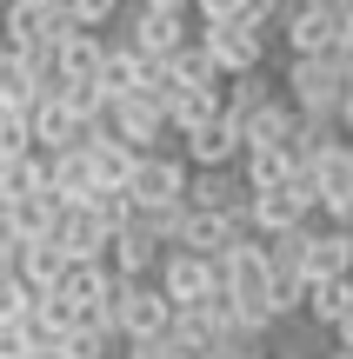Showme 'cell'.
I'll return each instance as SVG.
<instances>
[{
	"label": "cell",
	"mask_w": 353,
	"mask_h": 359,
	"mask_svg": "<svg viewBox=\"0 0 353 359\" xmlns=\"http://www.w3.org/2000/svg\"><path fill=\"white\" fill-rule=\"evenodd\" d=\"M0 53H7V40H0Z\"/></svg>",
	"instance_id": "45"
},
{
	"label": "cell",
	"mask_w": 353,
	"mask_h": 359,
	"mask_svg": "<svg viewBox=\"0 0 353 359\" xmlns=\"http://www.w3.org/2000/svg\"><path fill=\"white\" fill-rule=\"evenodd\" d=\"M53 246L67 253V266H107L114 233L93 219V206H67V219H60V233H53Z\"/></svg>",
	"instance_id": "9"
},
{
	"label": "cell",
	"mask_w": 353,
	"mask_h": 359,
	"mask_svg": "<svg viewBox=\"0 0 353 359\" xmlns=\"http://www.w3.org/2000/svg\"><path fill=\"white\" fill-rule=\"evenodd\" d=\"M27 120H34V147H40V154H67V147H80V140H87V127L67 114V100H60V93H47V100H40Z\"/></svg>",
	"instance_id": "18"
},
{
	"label": "cell",
	"mask_w": 353,
	"mask_h": 359,
	"mask_svg": "<svg viewBox=\"0 0 353 359\" xmlns=\"http://www.w3.org/2000/svg\"><path fill=\"white\" fill-rule=\"evenodd\" d=\"M147 13H173V20H187V13H194V0H140Z\"/></svg>",
	"instance_id": "39"
},
{
	"label": "cell",
	"mask_w": 353,
	"mask_h": 359,
	"mask_svg": "<svg viewBox=\"0 0 353 359\" xmlns=\"http://www.w3.org/2000/svg\"><path fill=\"white\" fill-rule=\"evenodd\" d=\"M167 80H173L180 93H187V87H227V80L213 74V60L200 53V40H194V47H180V53L167 60Z\"/></svg>",
	"instance_id": "31"
},
{
	"label": "cell",
	"mask_w": 353,
	"mask_h": 359,
	"mask_svg": "<svg viewBox=\"0 0 353 359\" xmlns=\"http://www.w3.org/2000/svg\"><path fill=\"white\" fill-rule=\"evenodd\" d=\"M293 226H314V219H300V206L287 200V187L253 193V200H247V233H253V240H280V233H293Z\"/></svg>",
	"instance_id": "20"
},
{
	"label": "cell",
	"mask_w": 353,
	"mask_h": 359,
	"mask_svg": "<svg viewBox=\"0 0 353 359\" xmlns=\"http://www.w3.org/2000/svg\"><path fill=\"white\" fill-rule=\"evenodd\" d=\"M207 120H220V87H187V93H173V107H167V127H173V140L200 133Z\"/></svg>",
	"instance_id": "25"
},
{
	"label": "cell",
	"mask_w": 353,
	"mask_h": 359,
	"mask_svg": "<svg viewBox=\"0 0 353 359\" xmlns=\"http://www.w3.org/2000/svg\"><path fill=\"white\" fill-rule=\"evenodd\" d=\"M67 20L80 27V34H107V27H120V13H127V0H67Z\"/></svg>",
	"instance_id": "32"
},
{
	"label": "cell",
	"mask_w": 353,
	"mask_h": 359,
	"mask_svg": "<svg viewBox=\"0 0 353 359\" xmlns=\"http://www.w3.org/2000/svg\"><path fill=\"white\" fill-rule=\"evenodd\" d=\"M180 160L194 173H234L240 160H247V133H240V120L220 114V120H207L200 133H187V140H180Z\"/></svg>",
	"instance_id": "6"
},
{
	"label": "cell",
	"mask_w": 353,
	"mask_h": 359,
	"mask_svg": "<svg viewBox=\"0 0 353 359\" xmlns=\"http://www.w3.org/2000/svg\"><path fill=\"white\" fill-rule=\"evenodd\" d=\"M93 154V180H100V193H127L133 187V167H140V154H133L127 140H120L114 127H87V140H80Z\"/></svg>",
	"instance_id": "11"
},
{
	"label": "cell",
	"mask_w": 353,
	"mask_h": 359,
	"mask_svg": "<svg viewBox=\"0 0 353 359\" xmlns=\"http://www.w3.org/2000/svg\"><path fill=\"white\" fill-rule=\"evenodd\" d=\"M287 107L300 120H340V100L353 93V60L347 53H314V60H287V80H280Z\"/></svg>",
	"instance_id": "1"
},
{
	"label": "cell",
	"mask_w": 353,
	"mask_h": 359,
	"mask_svg": "<svg viewBox=\"0 0 353 359\" xmlns=\"http://www.w3.org/2000/svg\"><path fill=\"white\" fill-rule=\"evenodd\" d=\"M247 180H240V167L234 173H194L187 180V206H194V213H227V219H240V226H247Z\"/></svg>",
	"instance_id": "12"
},
{
	"label": "cell",
	"mask_w": 353,
	"mask_h": 359,
	"mask_svg": "<svg viewBox=\"0 0 353 359\" xmlns=\"http://www.w3.org/2000/svg\"><path fill=\"white\" fill-rule=\"evenodd\" d=\"M327 359H353V353H327Z\"/></svg>",
	"instance_id": "44"
},
{
	"label": "cell",
	"mask_w": 353,
	"mask_h": 359,
	"mask_svg": "<svg viewBox=\"0 0 353 359\" xmlns=\"http://www.w3.org/2000/svg\"><path fill=\"white\" fill-rule=\"evenodd\" d=\"M34 306H40V293L20 280V273H0V333L7 326H34Z\"/></svg>",
	"instance_id": "30"
},
{
	"label": "cell",
	"mask_w": 353,
	"mask_h": 359,
	"mask_svg": "<svg viewBox=\"0 0 353 359\" xmlns=\"http://www.w3.org/2000/svg\"><path fill=\"white\" fill-rule=\"evenodd\" d=\"M87 206H93V219H100L107 233H127L133 219H140V206H133V193H93Z\"/></svg>",
	"instance_id": "34"
},
{
	"label": "cell",
	"mask_w": 353,
	"mask_h": 359,
	"mask_svg": "<svg viewBox=\"0 0 353 359\" xmlns=\"http://www.w3.org/2000/svg\"><path fill=\"white\" fill-rule=\"evenodd\" d=\"M213 266H220V293L227 299H240V306H267V280H274V273H267V246L253 240V233L227 259H213Z\"/></svg>",
	"instance_id": "7"
},
{
	"label": "cell",
	"mask_w": 353,
	"mask_h": 359,
	"mask_svg": "<svg viewBox=\"0 0 353 359\" xmlns=\"http://www.w3.org/2000/svg\"><path fill=\"white\" fill-rule=\"evenodd\" d=\"M327 339H333V353H353V313H347V320H340V326H333V333H327Z\"/></svg>",
	"instance_id": "40"
},
{
	"label": "cell",
	"mask_w": 353,
	"mask_h": 359,
	"mask_svg": "<svg viewBox=\"0 0 353 359\" xmlns=\"http://www.w3.org/2000/svg\"><path fill=\"white\" fill-rule=\"evenodd\" d=\"M267 100H280V80L267 74V67H260V74H240V80H227V87H220V114L240 120V127H247Z\"/></svg>",
	"instance_id": "21"
},
{
	"label": "cell",
	"mask_w": 353,
	"mask_h": 359,
	"mask_svg": "<svg viewBox=\"0 0 353 359\" xmlns=\"http://www.w3.org/2000/svg\"><path fill=\"white\" fill-rule=\"evenodd\" d=\"M274 34L287 40V60H314V53H333V20H327L320 7H307V0H300V7H293L287 20L274 27Z\"/></svg>",
	"instance_id": "15"
},
{
	"label": "cell",
	"mask_w": 353,
	"mask_h": 359,
	"mask_svg": "<svg viewBox=\"0 0 353 359\" xmlns=\"http://www.w3.org/2000/svg\"><path fill=\"white\" fill-rule=\"evenodd\" d=\"M187 180H194V167L180 154H140L127 193H133L140 213H173V206H187Z\"/></svg>",
	"instance_id": "3"
},
{
	"label": "cell",
	"mask_w": 353,
	"mask_h": 359,
	"mask_svg": "<svg viewBox=\"0 0 353 359\" xmlns=\"http://www.w3.org/2000/svg\"><path fill=\"white\" fill-rule=\"evenodd\" d=\"M67 299H74L80 313H100V306H114V293H120V280H114V266H67V286H60Z\"/></svg>",
	"instance_id": "23"
},
{
	"label": "cell",
	"mask_w": 353,
	"mask_h": 359,
	"mask_svg": "<svg viewBox=\"0 0 353 359\" xmlns=\"http://www.w3.org/2000/svg\"><path fill=\"white\" fill-rule=\"evenodd\" d=\"M200 53L213 60L220 80H240V74H260L267 67V34H253L247 20H227V27H200Z\"/></svg>",
	"instance_id": "2"
},
{
	"label": "cell",
	"mask_w": 353,
	"mask_h": 359,
	"mask_svg": "<svg viewBox=\"0 0 353 359\" xmlns=\"http://www.w3.org/2000/svg\"><path fill=\"white\" fill-rule=\"evenodd\" d=\"M240 240H247V226H240V219H227V213H194V206H187L180 253H200V259H227Z\"/></svg>",
	"instance_id": "14"
},
{
	"label": "cell",
	"mask_w": 353,
	"mask_h": 359,
	"mask_svg": "<svg viewBox=\"0 0 353 359\" xmlns=\"http://www.w3.org/2000/svg\"><path fill=\"white\" fill-rule=\"evenodd\" d=\"M207 359H274V353H267V339H220Z\"/></svg>",
	"instance_id": "36"
},
{
	"label": "cell",
	"mask_w": 353,
	"mask_h": 359,
	"mask_svg": "<svg viewBox=\"0 0 353 359\" xmlns=\"http://www.w3.org/2000/svg\"><path fill=\"white\" fill-rule=\"evenodd\" d=\"M27 7H47V13H60V7H67V0H27Z\"/></svg>",
	"instance_id": "42"
},
{
	"label": "cell",
	"mask_w": 353,
	"mask_h": 359,
	"mask_svg": "<svg viewBox=\"0 0 353 359\" xmlns=\"http://www.w3.org/2000/svg\"><path fill=\"white\" fill-rule=\"evenodd\" d=\"M160 259H167V246H160L140 219H133L127 233H114V246H107V266H114V280H127V286H147L160 273Z\"/></svg>",
	"instance_id": "8"
},
{
	"label": "cell",
	"mask_w": 353,
	"mask_h": 359,
	"mask_svg": "<svg viewBox=\"0 0 353 359\" xmlns=\"http://www.w3.org/2000/svg\"><path fill=\"white\" fill-rule=\"evenodd\" d=\"M120 40H127L133 53H147L154 67H167L180 47H194V27H187V20H173V13H147L140 0H133V7L120 13Z\"/></svg>",
	"instance_id": "5"
},
{
	"label": "cell",
	"mask_w": 353,
	"mask_h": 359,
	"mask_svg": "<svg viewBox=\"0 0 353 359\" xmlns=\"http://www.w3.org/2000/svg\"><path fill=\"white\" fill-rule=\"evenodd\" d=\"M314 280H353V233L347 226H314L307 246V286Z\"/></svg>",
	"instance_id": "17"
},
{
	"label": "cell",
	"mask_w": 353,
	"mask_h": 359,
	"mask_svg": "<svg viewBox=\"0 0 353 359\" xmlns=\"http://www.w3.org/2000/svg\"><path fill=\"white\" fill-rule=\"evenodd\" d=\"M154 286L167 293L173 313H194V306H207V299L220 293V266H213V259H200V253H180V246H173V253L160 259Z\"/></svg>",
	"instance_id": "4"
},
{
	"label": "cell",
	"mask_w": 353,
	"mask_h": 359,
	"mask_svg": "<svg viewBox=\"0 0 353 359\" xmlns=\"http://www.w3.org/2000/svg\"><path fill=\"white\" fill-rule=\"evenodd\" d=\"M240 133H247V147H280V154H287V140L300 133V114H293V107H287V93H280V100H267V107H260V114H253Z\"/></svg>",
	"instance_id": "26"
},
{
	"label": "cell",
	"mask_w": 353,
	"mask_h": 359,
	"mask_svg": "<svg viewBox=\"0 0 353 359\" xmlns=\"http://www.w3.org/2000/svg\"><path fill=\"white\" fill-rule=\"evenodd\" d=\"M194 13H200V27H227V20H240V0H194Z\"/></svg>",
	"instance_id": "37"
},
{
	"label": "cell",
	"mask_w": 353,
	"mask_h": 359,
	"mask_svg": "<svg viewBox=\"0 0 353 359\" xmlns=\"http://www.w3.org/2000/svg\"><path fill=\"white\" fill-rule=\"evenodd\" d=\"M293 7H300V0H240V20H247L253 34H267V40H274V27L287 20Z\"/></svg>",
	"instance_id": "35"
},
{
	"label": "cell",
	"mask_w": 353,
	"mask_h": 359,
	"mask_svg": "<svg viewBox=\"0 0 353 359\" xmlns=\"http://www.w3.org/2000/svg\"><path fill=\"white\" fill-rule=\"evenodd\" d=\"M100 67H107V40L100 34H60V47H53V80L60 87H93L100 80Z\"/></svg>",
	"instance_id": "13"
},
{
	"label": "cell",
	"mask_w": 353,
	"mask_h": 359,
	"mask_svg": "<svg viewBox=\"0 0 353 359\" xmlns=\"http://www.w3.org/2000/svg\"><path fill=\"white\" fill-rule=\"evenodd\" d=\"M240 180H247V193H274V187H287V180H293V160L280 154V147H247Z\"/></svg>",
	"instance_id": "29"
},
{
	"label": "cell",
	"mask_w": 353,
	"mask_h": 359,
	"mask_svg": "<svg viewBox=\"0 0 353 359\" xmlns=\"http://www.w3.org/2000/svg\"><path fill=\"white\" fill-rule=\"evenodd\" d=\"M347 313H353V280H314L307 286V320H314L320 333H333Z\"/></svg>",
	"instance_id": "28"
},
{
	"label": "cell",
	"mask_w": 353,
	"mask_h": 359,
	"mask_svg": "<svg viewBox=\"0 0 353 359\" xmlns=\"http://www.w3.org/2000/svg\"><path fill=\"white\" fill-rule=\"evenodd\" d=\"M340 133H347V140H353V93H347V100H340Z\"/></svg>",
	"instance_id": "41"
},
{
	"label": "cell",
	"mask_w": 353,
	"mask_h": 359,
	"mask_svg": "<svg viewBox=\"0 0 353 359\" xmlns=\"http://www.w3.org/2000/svg\"><path fill=\"white\" fill-rule=\"evenodd\" d=\"M27 154H40L34 147V120L27 114H0V167H20Z\"/></svg>",
	"instance_id": "33"
},
{
	"label": "cell",
	"mask_w": 353,
	"mask_h": 359,
	"mask_svg": "<svg viewBox=\"0 0 353 359\" xmlns=\"http://www.w3.org/2000/svg\"><path fill=\"white\" fill-rule=\"evenodd\" d=\"M47 193H53L60 206H87L93 193H100V180H93V154H87V147H67V154H53Z\"/></svg>",
	"instance_id": "16"
},
{
	"label": "cell",
	"mask_w": 353,
	"mask_h": 359,
	"mask_svg": "<svg viewBox=\"0 0 353 359\" xmlns=\"http://www.w3.org/2000/svg\"><path fill=\"white\" fill-rule=\"evenodd\" d=\"M13 273H20L34 293H60V286H67V253L53 240H34V246H20V266H13Z\"/></svg>",
	"instance_id": "24"
},
{
	"label": "cell",
	"mask_w": 353,
	"mask_h": 359,
	"mask_svg": "<svg viewBox=\"0 0 353 359\" xmlns=\"http://www.w3.org/2000/svg\"><path fill=\"white\" fill-rule=\"evenodd\" d=\"M333 53H347V60H353V13L333 20Z\"/></svg>",
	"instance_id": "38"
},
{
	"label": "cell",
	"mask_w": 353,
	"mask_h": 359,
	"mask_svg": "<svg viewBox=\"0 0 353 359\" xmlns=\"http://www.w3.org/2000/svg\"><path fill=\"white\" fill-rule=\"evenodd\" d=\"M34 359H67V346H47V353H34Z\"/></svg>",
	"instance_id": "43"
},
{
	"label": "cell",
	"mask_w": 353,
	"mask_h": 359,
	"mask_svg": "<svg viewBox=\"0 0 353 359\" xmlns=\"http://www.w3.org/2000/svg\"><path fill=\"white\" fill-rule=\"evenodd\" d=\"M107 127H114L120 140L133 147V154H167V140H173V127H167V107H154V100H120Z\"/></svg>",
	"instance_id": "10"
},
{
	"label": "cell",
	"mask_w": 353,
	"mask_h": 359,
	"mask_svg": "<svg viewBox=\"0 0 353 359\" xmlns=\"http://www.w3.org/2000/svg\"><path fill=\"white\" fill-rule=\"evenodd\" d=\"M40 100H47V80L34 74V60L0 53V114H34Z\"/></svg>",
	"instance_id": "19"
},
{
	"label": "cell",
	"mask_w": 353,
	"mask_h": 359,
	"mask_svg": "<svg viewBox=\"0 0 353 359\" xmlns=\"http://www.w3.org/2000/svg\"><path fill=\"white\" fill-rule=\"evenodd\" d=\"M80 326H87V313H80L67 293H40V306H34V333L47 339V346H67Z\"/></svg>",
	"instance_id": "27"
},
{
	"label": "cell",
	"mask_w": 353,
	"mask_h": 359,
	"mask_svg": "<svg viewBox=\"0 0 353 359\" xmlns=\"http://www.w3.org/2000/svg\"><path fill=\"white\" fill-rule=\"evenodd\" d=\"M60 219H67V206L53 200V193H20V200H13V240H53V233H60Z\"/></svg>",
	"instance_id": "22"
}]
</instances>
